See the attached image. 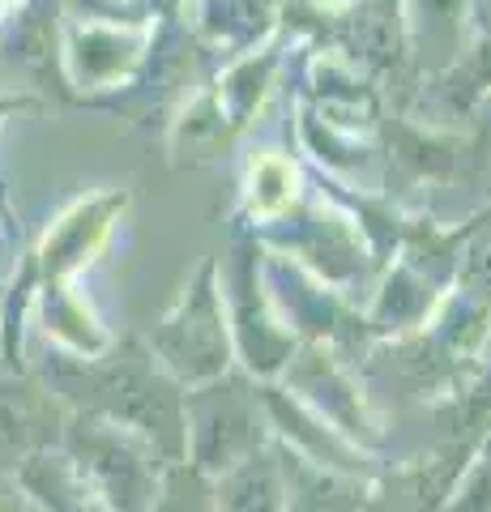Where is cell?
<instances>
[{
  "label": "cell",
  "mask_w": 491,
  "mask_h": 512,
  "mask_svg": "<svg viewBox=\"0 0 491 512\" xmlns=\"http://www.w3.org/2000/svg\"><path fill=\"white\" fill-rule=\"evenodd\" d=\"M0 512H13V508H9V504H0Z\"/></svg>",
  "instance_id": "obj_1"
}]
</instances>
